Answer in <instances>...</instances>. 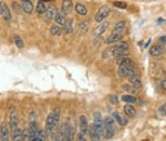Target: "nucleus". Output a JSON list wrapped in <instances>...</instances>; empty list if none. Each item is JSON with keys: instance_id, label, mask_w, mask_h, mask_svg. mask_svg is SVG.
<instances>
[{"instance_id": "7ed1b4c3", "label": "nucleus", "mask_w": 166, "mask_h": 141, "mask_svg": "<svg viewBox=\"0 0 166 141\" xmlns=\"http://www.w3.org/2000/svg\"><path fill=\"white\" fill-rule=\"evenodd\" d=\"M104 127H105L104 138L111 139L114 136V119L111 117L104 118Z\"/></svg>"}, {"instance_id": "423d86ee", "label": "nucleus", "mask_w": 166, "mask_h": 141, "mask_svg": "<svg viewBox=\"0 0 166 141\" xmlns=\"http://www.w3.org/2000/svg\"><path fill=\"white\" fill-rule=\"evenodd\" d=\"M20 6H21V9H22L23 12L26 13H31L33 11V8H35L31 0H21Z\"/></svg>"}, {"instance_id": "39448f33", "label": "nucleus", "mask_w": 166, "mask_h": 141, "mask_svg": "<svg viewBox=\"0 0 166 141\" xmlns=\"http://www.w3.org/2000/svg\"><path fill=\"white\" fill-rule=\"evenodd\" d=\"M110 8L108 6H102L98 10V12H96L95 17H94V20H95V22H102L104 21L105 18H108V16L110 15Z\"/></svg>"}, {"instance_id": "6ab92c4d", "label": "nucleus", "mask_w": 166, "mask_h": 141, "mask_svg": "<svg viewBox=\"0 0 166 141\" xmlns=\"http://www.w3.org/2000/svg\"><path fill=\"white\" fill-rule=\"evenodd\" d=\"M67 18H65V16H64L63 12H58L57 16H55V21L57 25H59V26H64L65 23H67Z\"/></svg>"}, {"instance_id": "e433bc0d", "label": "nucleus", "mask_w": 166, "mask_h": 141, "mask_svg": "<svg viewBox=\"0 0 166 141\" xmlns=\"http://www.w3.org/2000/svg\"><path fill=\"white\" fill-rule=\"evenodd\" d=\"M77 141H86V138H85V135H83L82 132H79L78 133V139Z\"/></svg>"}, {"instance_id": "f704fd0d", "label": "nucleus", "mask_w": 166, "mask_h": 141, "mask_svg": "<svg viewBox=\"0 0 166 141\" xmlns=\"http://www.w3.org/2000/svg\"><path fill=\"white\" fill-rule=\"evenodd\" d=\"M122 88L125 90V91H128V92H134L135 91V89H134V87L133 86H128V84H123L122 86Z\"/></svg>"}, {"instance_id": "4be33fe9", "label": "nucleus", "mask_w": 166, "mask_h": 141, "mask_svg": "<svg viewBox=\"0 0 166 141\" xmlns=\"http://www.w3.org/2000/svg\"><path fill=\"white\" fill-rule=\"evenodd\" d=\"M125 26H126V22H125L124 20L118 21V22L115 25L114 29H113V32H116V33H123V30L125 29Z\"/></svg>"}, {"instance_id": "72a5a7b5", "label": "nucleus", "mask_w": 166, "mask_h": 141, "mask_svg": "<svg viewBox=\"0 0 166 141\" xmlns=\"http://www.w3.org/2000/svg\"><path fill=\"white\" fill-rule=\"evenodd\" d=\"M109 100H110V102H111L112 105H118V97L115 96V95H110V96H109Z\"/></svg>"}, {"instance_id": "4c0bfd02", "label": "nucleus", "mask_w": 166, "mask_h": 141, "mask_svg": "<svg viewBox=\"0 0 166 141\" xmlns=\"http://www.w3.org/2000/svg\"><path fill=\"white\" fill-rule=\"evenodd\" d=\"M88 26H89V21H84V22L80 23V26H79V28L81 29V30H85V29H88Z\"/></svg>"}, {"instance_id": "37998d69", "label": "nucleus", "mask_w": 166, "mask_h": 141, "mask_svg": "<svg viewBox=\"0 0 166 141\" xmlns=\"http://www.w3.org/2000/svg\"><path fill=\"white\" fill-rule=\"evenodd\" d=\"M0 141H3V139H2V135H1V130H0Z\"/></svg>"}, {"instance_id": "a19ab883", "label": "nucleus", "mask_w": 166, "mask_h": 141, "mask_svg": "<svg viewBox=\"0 0 166 141\" xmlns=\"http://www.w3.org/2000/svg\"><path fill=\"white\" fill-rule=\"evenodd\" d=\"M162 87H163V89H166V79L162 81Z\"/></svg>"}, {"instance_id": "bb28decb", "label": "nucleus", "mask_w": 166, "mask_h": 141, "mask_svg": "<svg viewBox=\"0 0 166 141\" xmlns=\"http://www.w3.org/2000/svg\"><path fill=\"white\" fill-rule=\"evenodd\" d=\"M45 138H47V132H45V130H39L32 141H45Z\"/></svg>"}, {"instance_id": "412c9836", "label": "nucleus", "mask_w": 166, "mask_h": 141, "mask_svg": "<svg viewBox=\"0 0 166 141\" xmlns=\"http://www.w3.org/2000/svg\"><path fill=\"white\" fill-rule=\"evenodd\" d=\"M75 11H77V13L80 15V16H86L88 8H86L84 5H82V3H77V5H75Z\"/></svg>"}, {"instance_id": "4468645a", "label": "nucleus", "mask_w": 166, "mask_h": 141, "mask_svg": "<svg viewBox=\"0 0 166 141\" xmlns=\"http://www.w3.org/2000/svg\"><path fill=\"white\" fill-rule=\"evenodd\" d=\"M118 66H124V67H134V61L130 59V58L125 57H120L116 60Z\"/></svg>"}, {"instance_id": "2f4dec72", "label": "nucleus", "mask_w": 166, "mask_h": 141, "mask_svg": "<svg viewBox=\"0 0 166 141\" xmlns=\"http://www.w3.org/2000/svg\"><path fill=\"white\" fill-rule=\"evenodd\" d=\"M11 7H12L13 11L16 13H20L21 11H22V9H21V6H20V3L16 2V1H12L11 2Z\"/></svg>"}, {"instance_id": "f8f14e48", "label": "nucleus", "mask_w": 166, "mask_h": 141, "mask_svg": "<svg viewBox=\"0 0 166 141\" xmlns=\"http://www.w3.org/2000/svg\"><path fill=\"white\" fill-rule=\"evenodd\" d=\"M109 28V22H102L100 23L99 26L95 27L94 29V31H93V35L96 36V37H99V36L103 35L104 32L106 31V29Z\"/></svg>"}, {"instance_id": "dca6fc26", "label": "nucleus", "mask_w": 166, "mask_h": 141, "mask_svg": "<svg viewBox=\"0 0 166 141\" xmlns=\"http://www.w3.org/2000/svg\"><path fill=\"white\" fill-rule=\"evenodd\" d=\"M17 125H18V115H17L16 111H11V115H10V130L15 131L17 129Z\"/></svg>"}, {"instance_id": "79ce46f5", "label": "nucleus", "mask_w": 166, "mask_h": 141, "mask_svg": "<svg viewBox=\"0 0 166 141\" xmlns=\"http://www.w3.org/2000/svg\"><path fill=\"white\" fill-rule=\"evenodd\" d=\"M39 1H43V2H50L52 0H39Z\"/></svg>"}, {"instance_id": "473e14b6", "label": "nucleus", "mask_w": 166, "mask_h": 141, "mask_svg": "<svg viewBox=\"0 0 166 141\" xmlns=\"http://www.w3.org/2000/svg\"><path fill=\"white\" fill-rule=\"evenodd\" d=\"M113 6L116 7V8H120V9H125L128 7V3L124 2V1H114Z\"/></svg>"}, {"instance_id": "c9c22d12", "label": "nucleus", "mask_w": 166, "mask_h": 141, "mask_svg": "<svg viewBox=\"0 0 166 141\" xmlns=\"http://www.w3.org/2000/svg\"><path fill=\"white\" fill-rule=\"evenodd\" d=\"M158 112H160L162 115H166V103H164L163 106L160 107V109H158Z\"/></svg>"}, {"instance_id": "20e7f679", "label": "nucleus", "mask_w": 166, "mask_h": 141, "mask_svg": "<svg viewBox=\"0 0 166 141\" xmlns=\"http://www.w3.org/2000/svg\"><path fill=\"white\" fill-rule=\"evenodd\" d=\"M118 77L121 78H131L136 76V70L134 67H124V66H118Z\"/></svg>"}, {"instance_id": "7c9ffc66", "label": "nucleus", "mask_w": 166, "mask_h": 141, "mask_svg": "<svg viewBox=\"0 0 166 141\" xmlns=\"http://www.w3.org/2000/svg\"><path fill=\"white\" fill-rule=\"evenodd\" d=\"M112 48L114 49H128V43L125 41H122V42H118L116 45H114Z\"/></svg>"}, {"instance_id": "aec40b11", "label": "nucleus", "mask_w": 166, "mask_h": 141, "mask_svg": "<svg viewBox=\"0 0 166 141\" xmlns=\"http://www.w3.org/2000/svg\"><path fill=\"white\" fill-rule=\"evenodd\" d=\"M13 136V141H25V138H23V130L21 129L17 128L15 131L12 132Z\"/></svg>"}, {"instance_id": "f03ea898", "label": "nucleus", "mask_w": 166, "mask_h": 141, "mask_svg": "<svg viewBox=\"0 0 166 141\" xmlns=\"http://www.w3.org/2000/svg\"><path fill=\"white\" fill-rule=\"evenodd\" d=\"M60 130L62 132V137L63 141H72L74 137V128L72 127L70 122H63L60 127Z\"/></svg>"}, {"instance_id": "5701e85b", "label": "nucleus", "mask_w": 166, "mask_h": 141, "mask_svg": "<svg viewBox=\"0 0 166 141\" xmlns=\"http://www.w3.org/2000/svg\"><path fill=\"white\" fill-rule=\"evenodd\" d=\"M124 112H125V115H128V117H134V115H136V109L130 103V105L124 106Z\"/></svg>"}, {"instance_id": "a211bd4d", "label": "nucleus", "mask_w": 166, "mask_h": 141, "mask_svg": "<svg viewBox=\"0 0 166 141\" xmlns=\"http://www.w3.org/2000/svg\"><path fill=\"white\" fill-rule=\"evenodd\" d=\"M62 32H63V29L62 27L59 26V25H52L50 27V33L52 36H55V37H60L62 35Z\"/></svg>"}, {"instance_id": "58836bf2", "label": "nucleus", "mask_w": 166, "mask_h": 141, "mask_svg": "<svg viewBox=\"0 0 166 141\" xmlns=\"http://www.w3.org/2000/svg\"><path fill=\"white\" fill-rule=\"evenodd\" d=\"M158 41H160L161 45L166 46V36H162V37H160V38H158Z\"/></svg>"}, {"instance_id": "393cba45", "label": "nucleus", "mask_w": 166, "mask_h": 141, "mask_svg": "<svg viewBox=\"0 0 166 141\" xmlns=\"http://www.w3.org/2000/svg\"><path fill=\"white\" fill-rule=\"evenodd\" d=\"M35 11L39 13V15H43L47 11V7H45V3L43 1H38L37 6H35Z\"/></svg>"}, {"instance_id": "b1692460", "label": "nucleus", "mask_w": 166, "mask_h": 141, "mask_svg": "<svg viewBox=\"0 0 166 141\" xmlns=\"http://www.w3.org/2000/svg\"><path fill=\"white\" fill-rule=\"evenodd\" d=\"M1 16L3 17V19L7 20V21H9L11 19V13H10V9L8 8L6 3H3V7H2V13H1Z\"/></svg>"}, {"instance_id": "9b49d317", "label": "nucleus", "mask_w": 166, "mask_h": 141, "mask_svg": "<svg viewBox=\"0 0 166 141\" xmlns=\"http://www.w3.org/2000/svg\"><path fill=\"white\" fill-rule=\"evenodd\" d=\"M123 38V33H116V32H112L109 36V38L106 39V45H112L115 42H118L121 39Z\"/></svg>"}, {"instance_id": "c756f323", "label": "nucleus", "mask_w": 166, "mask_h": 141, "mask_svg": "<svg viewBox=\"0 0 166 141\" xmlns=\"http://www.w3.org/2000/svg\"><path fill=\"white\" fill-rule=\"evenodd\" d=\"M73 31V21L71 19L67 20V23L64 25V32L65 33H71Z\"/></svg>"}, {"instance_id": "f257e3e1", "label": "nucleus", "mask_w": 166, "mask_h": 141, "mask_svg": "<svg viewBox=\"0 0 166 141\" xmlns=\"http://www.w3.org/2000/svg\"><path fill=\"white\" fill-rule=\"evenodd\" d=\"M59 120H60V110L59 109H55L52 112L49 113L48 117H47V120H45V132H47V136H50L57 129Z\"/></svg>"}, {"instance_id": "a878e982", "label": "nucleus", "mask_w": 166, "mask_h": 141, "mask_svg": "<svg viewBox=\"0 0 166 141\" xmlns=\"http://www.w3.org/2000/svg\"><path fill=\"white\" fill-rule=\"evenodd\" d=\"M130 79V84L131 86H133L134 88H140L141 86H142V81H141V79L138 77V76H134V77H131L128 78Z\"/></svg>"}, {"instance_id": "9d476101", "label": "nucleus", "mask_w": 166, "mask_h": 141, "mask_svg": "<svg viewBox=\"0 0 166 141\" xmlns=\"http://www.w3.org/2000/svg\"><path fill=\"white\" fill-rule=\"evenodd\" d=\"M165 52V49L162 45H154L150 49L151 56H162Z\"/></svg>"}, {"instance_id": "c85d7f7f", "label": "nucleus", "mask_w": 166, "mask_h": 141, "mask_svg": "<svg viewBox=\"0 0 166 141\" xmlns=\"http://www.w3.org/2000/svg\"><path fill=\"white\" fill-rule=\"evenodd\" d=\"M122 101H124V102H128V103H134L136 102V98L134 96H132V95H124V96L121 97Z\"/></svg>"}, {"instance_id": "ddd939ff", "label": "nucleus", "mask_w": 166, "mask_h": 141, "mask_svg": "<svg viewBox=\"0 0 166 141\" xmlns=\"http://www.w3.org/2000/svg\"><path fill=\"white\" fill-rule=\"evenodd\" d=\"M89 135H90V138L92 141H100L101 140V136L100 133L98 132V130L95 129L94 125H90V128H89Z\"/></svg>"}, {"instance_id": "0eeeda50", "label": "nucleus", "mask_w": 166, "mask_h": 141, "mask_svg": "<svg viewBox=\"0 0 166 141\" xmlns=\"http://www.w3.org/2000/svg\"><path fill=\"white\" fill-rule=\"evenodd\" d=\"M58 12H59V11H58L57 6H55V5H50V6L47 8V11H45V18L48 20L55 19Z\"/></svg>"}, {"instance_id": "2eb2a0df", "label": "nucleus", "mask_w": 166, "mask_h": 141, "mask_svg": "<svg viewBox=\"0 0 166 141\" xmlns=\"http://www.w3.org/2000/svg\"><path fill=\"white\" fill-rule=\"evenodd\" d=\"M73 9V2L72 0H63L62 1V12L65 15V13H70Z\"/></svg>"}, {"instance_id": "ea45409f", "label": "nucleus", "mask_w": 166, "mask_h": 141, "mask_svg": "<svg viewBox=\"0 0 166 141\" xmlns=\"http://www.w3.org/2000/svg\"><path fill=\"white\" fill-rule=\"evenodd\" d=\"M2 7H3V2L2 1H0V15L2 13Z\"/></svg>"}, {"instance_id": "6e6552de", "label": "nucleus", "mask_w": 166, "mask_h": 141, "mask_svg": "<svg viewBox=\"0 0 166 141\" xmlns=\"http://www.w3.org/2000/svg\"><path fill=\"white\" fill-rule=\"evenodd\" d=\"M79 122H80V131L82 132L83 135H86L89 132V122H88V119H86L85 115H81L80 119H79Z\"/></svg>"}, {"instance_id": "cd10ccee", "label": "nucleus", "mask_w": 166, "mask_h": 141, "mask_svg": "<svg viewBox=\"0 0 166 141\" xmlns=\"http://www.w3.org/2000/svg\"><path fill=\"white\" fill-rule=\"evenodd\" d=\"M13 41H15V45H16L17 48L22 49L23 47H25V42H23V40L21 39L20 36H18V35L13 36Z\"/></svg>"}, {"instance_id": "f3484780", "label": "nucleus", "mask_w": 166, "mask_h": 141, "mask_svg": "<svg viewBox=\"0 0 166 141\" xmlns=\"http://www.w3.org/2000/svg\"><path fill=\"white\" fill-rule=\"evenodd\" d=\"M112 115H113L112 118L114 119L115 121L118 122L120 126H126L128 125V119L124 118L123 115H121L118 112H113L112 113Z\"/></svg>"}, {"instance_id": "1a4fd4ad", "label": "nucleus", "mask_w": 166, "mask_h": 141, "mask_svg": "<svg viewBox=\"0 0 166 141\" xmlns=\"http://www.w3.org/2000/svg\"><path fill=\"white\" fill-rule=\"evenodd\" d=\"M1 135H2V139L3 141H9L10 139V126L7 123V122H3L1 125Z\"/></svg>"}]
</instances>
